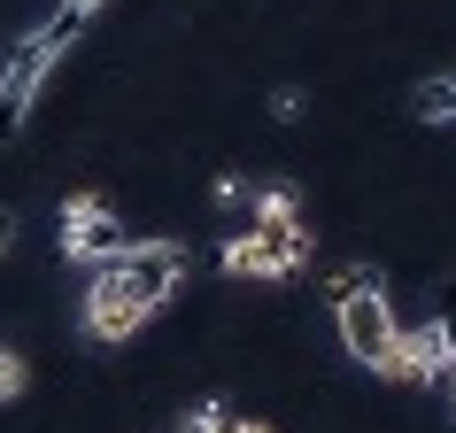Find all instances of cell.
Returning a JSON list of instances; mask_svg holds the SVG:
<instances>
[{"label": "cell", "mask_w": 456, "mask_h": 433, "mask_svg": "<svg viewBox=\"0 0 456 433\" xmlns=\"http://www.w3.org/2000/svg\"><path fill=\"white\" fill-rule=\"evenodd\" d=\"M310 264V225H287V233H232L224 241V271L232 279H294Z\"/></svg>", "instance_id": "6da1fadb"}, {"label": "cell", "mask_w": 456, "mask_h": 433, "mask_svg": "<svg viewBox=\"0 0 456 433\" xmlns=\"http://www.w3.org/2000/svg\"><path fill=\"white\" fill-rule=\"evenodd\" d=\"M109 271L140 294L147 310H163L170 294L186 287V248H178V241H124L117 256H109Z\"/></svg>", "instance_id": "7a4b0ae2"}, {"label": "cell", "mask_w": 456, "mask_h": 433, "mask_svg": "<svg viewBox=\"0 0 456 433\" xmlns=\"http://www.w3.org/2000/svg\"><path fill=\"white\" fill-rule=\"evenodd\" d=\"M54 62H62V54H54L39 31L0 62V140H16V132H24V117H31V101H39V86H47Z\"/></svg>", "instance_id": "3957f363"}, {"label": "cell", "mask_w": 456, "mask_h": 433, "mask_svg": "<svg viewBox=\"0 0 456 433\" xmlns=\"http://www.w3.org/2000/svg\"><path fill=\"white\" fill-rule=\"evenodd\" d=\"M117 248H124V216L101 193H70L62 201V256L70 264H109Z\"/></svg>", "instance_id": "277c9868"}, {"label": "cell", "mask_w": 456, "mask_h": 433, "mask_svg": "<svg viewBox=\"0 0 456 433\" xmlns=\"http://www.w3.org/2000/svg\"><path fill=\"white\" fill-rule=\"evenodd\" d=\"M147 317H155V310H147L140 294L124 287V279H117L109 264H94V287H86V333H94V340H109V348H124V340L140 333Z\"/></svg>", "instance_id": "5b68a950"}, {"label": "cell", "mask_w": 456, "mask_h": 433, "mask_svg": "<svg viewBox=\"0 0 456 433\" xmlns=\"http://www.w3.org/2000/svg\"><path fill=\"white\" fill-rule=\"evenodd\" d=\"M333 325H340V348L356 364H371L395 340V310H387V287H363V294H348V302H333Z\"/></svg>", "instance_id": "8992f818"}, {"label": "cell", "mask_w": 456, "mask_h": 433, "mask_svg": "<svg viewBox=\"0 0 456 433\" xmlns=\"http://www.w3.org/2000/svg\"><path fill=\"white\" fill-rule=\"evenodd\" d=\"M403 356H410V387H449L456 356H449V340H441V325H403Z\"/></svg>", "instance_id": "52a82bcc"}, {"label": "cell", "mask_w": 456, "mask_h": 433, "mask_svg": "<svg viewBox=\"0 0 456 433\" xmlns=\"http://www.w3.org/2000/svg\"><path fill=\"white\" fill-rule=\"evenodd\" d=\"M248 225H256V233H287V225H302V186H294V178L256 186V193H248Z\"/></svg>", "instance_id": "ba28073f"}, {"label": "cell", "mask_w": 456, "mask_h": 433, "mask_svg": "<svg viewBox=\"0 0 456 433\" xmlns=\"http://www.w3.org/2000/svg\"><path fill=\"white\" fill-rule=\"evenodd\" d=\"M410 109H418L426 124H456V78H418Z\"/></svg>", "instance_id": "9c48e42d"}, {"label": "cell", "mask_w": 456, "mask_h": 433, "mask_svg": "<svg viewBox=\"0 0 456 433\" xmlns=\"http://www.w3.org/2000/svg\"><path fill=\"white\" fill-rule=\"evenodd\" d=\"M363 287H379V271L371 264H340L333 279H325V302H348V294H363Z\"/></svg>", "instance_id": "30bf717a"}, {"label": "cell", "mask_w": 456, "mask_h": 433, "mask_svg": "<svg viewBox=\"0 0 456 433\" xmlns=\"http://www.w3.org/2000/svg\"><path fill=\"white\" fill-rule=\"evenodd\" d=\"M224 426H232V403H216V395H209V403H193L186 418H178V433H224Z\"/></svg>", "instance_id": "8fae6325"}, {"label": "cell", "mask_w": 456, "mask_h": 433, "mask_svg": "<svg viewBox=\"0 0 456 433\" xmlns=\"http://www.w3.org/2000/svg\"><path fill=\"white\" fill-rule=\"evenodd\" d=\"M24 356H16V348H0V403H16V395H24Z\"/></svg>", "instance_id": "7c38bea8"}, {"label": "cell", "mask_w": 456, "mask_h": 433, "mask_svg": "<svg viewBox=\"0 0 456 433\" xmlns=\"http://www.w3.org/2000/svg\"><path fill=\"white\" fill-rule=\"evenodd\" d=\"M302 109H310L302 86H279V94H271V117H279V124H302Z\"/></svg>", "instance_id": "4fadbf2b"}, {"label": "cell", "mask_w": 456, "mask_h": 433, "mask_svg": "<svg viewBox=\"0 0 456 433\" xmlns=\"http://www.w3.org/2000/svg\"><path fill=\"white\" fill-rule=\"evenodd\" d=\"M209 201H216V209H240V201H248V178H240V170H224V178L209 186Z\"/></svg>", "instance_id": "5bb4252c"}, {"label": "cell", "mask_w": 456, "mask_h": 433, "mask_svg": "<svg viewBox=\"0 0 456 433\" xmlns=\"http://www.w3.org/2000/svg\"><path fill=\"white\" fill-rule=\"evenodd\" d=\"M77 8H86V16H94V8H101V0H77Z\"/></svg>", "instance_id": "9a60e30c"}, {"label": "cell", "mask_w": 456, "mask_h": 433, "mask_svg": "<svg viewBox=\"0 0 456 433\" xmlns=\"http://www.w3.org/2000/svg\"><path fill=\"white\" fill-rule=\"evenodd\" d=\"M224 433H232V426H224Z\"/></svg>", "instance_id": "2e32d148"}]
</instances>
